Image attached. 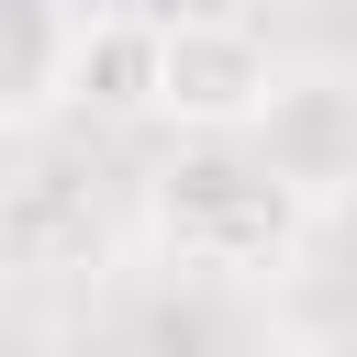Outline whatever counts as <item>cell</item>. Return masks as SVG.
<instances>
[{
    "label": "cell",
    "mask_w": 357,
    "mask_h": 357,
    "mask_svg": "<svg viewBox=\"0 0 357 357\" xmlns=\"http://www.w3.org/2000/svg\"><path fill=\"white\" fill-rule=\"evenodd\" d=\"M279 89L290 78L245 11H167L156 22V112L178 134H257Z\"/></svg>",
    "instance_id": "obj_2"
},
{
    "label": "cell",
    "mask_w": 357,
    "mask_h": 357,
    "mask_svg": "<svg viewBox=\"0 0 357 357\" xmlns=\"http://www.w3.org/2000/svg\"><path fill=\"white\" fill-rule=\"evenodd\" d=\"M301 212L312 190L279 178V156L257 134H190L167 167H156V234L178 268L201 279H245V268H279L301 245Z\"/></svg>",
    "instance_id": "obj_1"
},
{
    "label": "cell",
    "mask_w": 357,
    "mask_h": 357,
    "mask_svg": "<svg viewBox=\"0 0 357 357\" xmlns=\"http://www.w3.org/2000/svg\"><path fill=\"white\" fill-rule=\"evenodd\" d=\"M156 22L167 11H134V0H78L67 22V100L89 112H156Z\"/></svg>",
    "instance_id": "obj_3"
},
{
    "label": "cell",
    "mask_w": 357,
    "mask_h": 357,
    "mask_svg": "<svg viewBox=\"0 0 357 357\" xmlns=\"http://www.w3.org/2000/svg\"><path fill=\"white\" fill-rule=\"evenodd\" d=\"M257 145L279 156V178H301L312 201H335L357 178V89L346 78H290L257 123Z\"/></svg>",
    "instance_id": "obj_4"
}]
</instances>
